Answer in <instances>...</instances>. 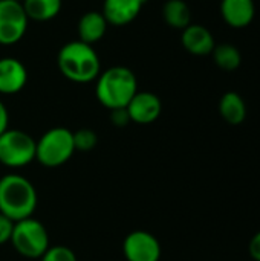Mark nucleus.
<instances>
[{"instance_id":"obj_1","label":"nucleus","mask_w":260,"mask_h":261,"mask_svg":"<svg viewBox=\"0 0 260 261\" xmlns=\"http://www.w3.org/2000/svg\"><path fill=\"white\" fill-rule=\"evenodd\" d=\"M57 66L64 78L77 84L92 83L101 73V61L97 50L80 40L61 46L57 55Z\"/></svg>"},{"instance_id":"obj_2","label":"nucleus","mask_w":260,"mask_h":261,"mask_svg":"<svg viewBox=\"0 0 260 261\" xmlns=\"http://www.w3.org/2000/svg\"><path fill=\"white\" fill-rule=\"evenodd\" d=\"M95 96L101 106L109 110L127 107L138 92L136 75L124 66L106 69L95 80Z\"/></svg>"},{"instance_id":"obj_3","label":"nucleus","mask_w":260,"mask_h":261,"mask_svg":"<svg viewBox=\"0 0 260 261\" xmlns=\"http://www.w3.org/2000/svg\"><path fill=\"white\" fill-rule=\"evenodd\" d=\"M38 203L34 185L20 174H6L0 179V213L12 222L32 217Z\"/></svg>"},{"instance_id":"obj_4","label":"nucleus","mask_w":260,"mask_h":261,"mask_svg":"<svg viewBox=\"0 0 260 261\" xmlns=\"http://www.w3.org/2000/svg\"><path fill=\"white\" fill-rule=\"evenodd\" d=\"M74 153L72 132L64 127H54L37 141L35 161L46 168H58L64 165Z\"/></svg>"},{"instance_id":"obj_5","label":"nucleus","mask_w":260,"mask_h":261,"mask_svg":"<svg viewBox=\"0 0 260 261\" xmlns=\"http://www.w3.org/2000/svg\"><path fill=\"white\" fill-rule=\"evenodd\" d=\"M11 243L20 255L35 260L48 251L49 234L41 222L29 217L14 223Z\"/></svg>"},{"instance_id":"obj_6","label":"nucleus","mask_w":260,"mask_h":261,"mask_svg":"<svg viewBox=\"0 0 260 261\" xmlns=\"http://www.w3.org/2000/svg\"><path fill=\"white\" fill-rule=\"evenodd\" d=\"M37 141L26 132L8 128L0 135V164L21 168L35 161Z\"/></svg>"},{"instance_id":"obj_7","label":"nucleus","mask_w":260,"mask_h":261,"mask_svg":"<svg viewBox=\"0 0 260 261\" xmlns=\"http://www.w3.org/2000/svg\"><path fill=\"white\" fill-rule=\"evenodd\" d=\"M29 18L21 2L0 0V44L18 43L28 31Z\"/></svg>"},{"instance_id":"obj_8","label":"nucleus","mask_w":260,"mask_h":261,"mask_svg":"<svg viewBox=\"0 0 260 261\" xmlns=\"http://www.w3.org/2000/svg\"><path fill=\"white\" fill-rule=\"evenodd\" d=\"M123 254L127 261H159L161 243L147 231H133L124 239Z\"/></svg>"},{"instance_id":"obj_9","label":"nucleus","mask_w":260,"mask_h":261,"mask_svg":"<svg viewBox=\"0 0 260 261\" xmlns=\"http://www.w3.org/2000/svg\"><path fill=\"white\" fill-rule=\"evenodd\" d=\"M126 109L132 122L146 125L155 122L161 116L162 102L159 96L152 92H136Z\"/></svg>"},{"instance_id":"obj_10","label":"nucleus","mask_w":260,"mask_h":261,"mask_svg":"<svg viewBox=\"0 0 260 261\" xmlns=\"http://www.w3.org/2000/svg\"><path fill=\"white\" fill-rule=\"evenodd\" d=\"M28 83V69L26 66L14 58L3 57L0 58V93L14 95L18 93Z\"/></svg>"},{"instance_id":"obj_11","label":"nucleus","mask_w":260,"mask_h":261,"mask_svg":"<svg viewBox=\"0 0 260 261\" xmlns=\"http://www.w3.org/2000/svg\"><path fill=\"white\" fill-rule=\"evenodd\" d=\"M147 0H104L103 11L106 21L112 26H126L141 12Z\"/></svg>"},{"instance_id":"obj_12","label":"nucleus","mask_w":260,"mask_h":261,"mask_svg":"<svg viewBox=\"0 0 260 261\" xmlns=\"http://www.w3.org/2000/svg\"><path fill=\"white\" fill-rule=\"evenodd\" d=\"M181 43L187 52L198 57L211 54L216 46L213 34L205 26L193 24V23H190L185 29H182Z\"/></svg>"},{"instance_id":"obj_13","label":"nucleus","mask_w":260,"mask_h":261,"mask_svg":"<svg viewBox=\"0 0 260 261\" xmlns=\"http://www.w3.org/2000/svg\"><path fill=\"white\" fill-rule=\"evenodd\" d=\"M221 15L231 28H247L256 15L254 0H222Z\"/></svg>"},{"instance_id":"obj_14","label":"nucleus","mask_w":260,"mask_h":261,"mask_svg":"<svg viewBox=\"0 0 260 261\" xmlns=\"http://www.w3.org/2000/svg\"><path fill=\"white\" fill-rule=\"evenodd\" d=\"M109 23L106 21L104 15L98 11H89L81 15L78 21V40L87 44H93L100 41L106 31H107Z\"/></svg>"},{"instance_id":"obj_15","label":"nucleus","mask_w":260,"mask_h":261,"mask_svg":"<svg viewBox=\"0 0 260 261\" xmlns=\"http://www.w3.org/2000/svg\"><path fill=\"white\" fill-rule=\"evenodd\" d=\"M219 113L225 122L239 125L247 118V106L244 98L238 92H227L219 101Z\"/></svg>"},{"instance_id":"obj_16","label":"nucleus","mask_w":260,"mask_h":261,"mask_svg":"<svg viewBox=\"0 0 260 261\" xmlns=\"http://www.w3.org/2000/svg\"><path fill=\"white\" fill-rule=\"evenodd\" d=\"M21 5L29 20L49 21L60 14L63 0H23Z\"/></svg>"},{"instance_id":"obj_17","label":"nucleus","mask_w":260,"mask_h":261,"mask_svg":"<svg viewBox=\"0 0 260 261\" xmlns=\"http://www.w3.org/2000/svg\"><path fill=\"white\" fill-rule=\"evenodd\" d=\"M164 21L175 29H185L192 23V11L184 0H167L162 6Z\"/></svg>"},{"instance_id":"obj_18","label":"nucleus","mask_w":260,"mask_h":261,"mask_svg":"<svg viewBox=\"0 0 260 261\" xmlns=\"http://www.w3.org/2000/svg\"><path fill=\"white\" fill-rule=\"evenodd\" d=\"M213 61L215 64L225 70V72H233L236 70L241 63H242V55H241V50L234 46V44H230V43H221V44H216L213 52Z\"/></svg>"},{"instance_id":"obj_19","label":"nucleus","mask_w":260,"mask_h":261,"mask_svg":"<svg viewBox=\"0 0 260 261\" xmlns=\"http://www.w3.org/2000/svg\"><path fill=\"white\" fill-rule=\"evenodd\" d=\"M72 136H74L75 151L86 153V151L93 150L97 147V144H98V136L90 128H80L77 132H72Z\"/></svg>"},{"instance_id":"obj_20","label":"nucleus","mask_w":260,"mask_h":261,"mask_svg":"<svg viewBox=\"0 0 260 261\" xmlns=\"http://www.w3.org/2000/svg\"><path fill=\"white\" fill-rule=\"evenodd\" d=\"M40 261H78L75 252L67 246H49L48 251L40 257Z\"/></svg>"},{"instance_id":"obj_21","label":"nucleus","mask_w":260,"mask_h":261,"mask_svg":"<svg viewBox=\"0 0 260 261\" xmlns=\"http://www.w3.org/2000/svg\"><path fill=\"white\" fill-rule=\"evenodd\" d=\"M14 223L9 217L3 216L0 213V245H5L8 242H11V236L14 231Z\"/></svg>"},{"instance_id":"obj_22","label":"nucleus","mask_w":260,"mask_h":261,"mask_svg":"<svg viewBox=\"0 0 260 261\" xmlns=\"http://www.w3.org/2000/svg\"><path fill=\"white\" fill-rule=\"evenodd\" d=\"M110 122L115 125V127H126L129 125L132 121H130V116H129V112L126 107H121V109H113L110 110Z\"/></svg>"},{"instance_id":"obj_23","label":"nucleus","mask_w":260,"mask_h":261,"mask_svg":"<svg viewBox=\"0 0 260 261\" xmlns=\"http://www.w3.org/2000/svg\"><path fill=\"white\" fill-rule=\"evenodd\" d=\"M248 251H250V255L253 257V260L260 261V231L251 239Z\"/></svg>"},{"instance_id":"obj_24","label":"nucleus","mask_w":260,"mask_h":261,"mask_svg":"<svg viewBox=\"0 0 260 261\" xmlns=\"http://www.w3.org/2000/svg\"><path fill=\"white\" fill-rule=\"evenodd\" d=\"M8 124H9V115L6 110V106L0 101V135L8 130Z\"/></svg>"},{"instance_id":"obj_25","label":"nucleus","mask_w":260,"mask_h":261,"mask_svg":"<svg viewBox=\"0 0 260 261\" xmlns=\"http://www.w3.org/2000/svg\"><path fill=\"white\" fill-rule=\"evenodd\" d=\"M15 2H23V0H15Z\"/></svg>"}]
</instances>
